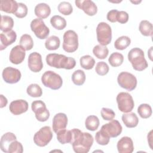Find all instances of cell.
Wrapping results in <instances>:
<instances>
[{
	"instance_id": "cell-42",
	"label": "cell",
	"mask_w": 153,
	"mask_h": 153,
	"mask_svg": "<svg viewBox=\"0 0 153 153\" xmlns=\"http://www.w3.org/2000/svg\"><path fill=\"white\" fill-rule=\"evenodd\" d=\"M23 152V148L22 143L17 140L13 141L9 145L8 148V152L9 153H22Z\"/></svg>"
},
{
	"instance_id": "cell-6",
	"label": "cell",
	"mask_w": 153,
	"mask_h": 153,
	"mask_svg": "<svg viewBox=\"0 0 153 153\" xmlns=\"http://www.w3.org/2000/svg\"><path fill=\"white\" fill-rule=\"evenodd\" d=\"M63 48L67 53L75 52L78 48V36L72 30L66 31L63 36Z\"/></svg>"
},
{
	"instance_id": "cell-33",
	"label": "cell",
	"mask_w": 153,
	"mask_h": 153,
	"mask_svg": "<svg viewBox=\"0 0 153 153\" xmlns=\"http://www.w3.org/2000/svg\"><path fill=\"white\" fill-rule=\"evenodd\" d=\"M79 63L83 69L90 70L94 67L95 65V60L91 56L85 55L80 58Z\"/></svg>"
},
{
	"instance_id": "cell-34",
	"label": "cell",
	"mask_w": 153,
	"mask_h": 153,
	"mask_svg": "<svg viewBox=\"0 0 153 153\" xmlns=\"http://www.w3.org/2000/svg\"><path fill=\"white\" fill-rule=\"evenodd\" d=\"M124 61V56L121 53L114 52L110 55L108 62L113 67H118L122 65Z\"/></svg>"
},
{
	"instance_id": "cell-29",
	"label": "cell",
	"mask_w": 153,
	"mask_h": 153,
	"mask_svg": "<svg viewBox=\"0 0 153 153\" xmlns=\"http://www.w3.org/2000/svg\"><path fill=\"white\" fill-rule=\"evenodd\" d=\"M99 124V120L96 115H89L87 117L85 121V126L86 128L93 131L98 128Z\"/></svg>"
},
{
	"instance_id": "cell-26",
	"label": "cell",
	"mask_w": 153,
	"mask_h": 153,
	"mask_svg": "<svg viewBox=\"0 0 153 153\" xmlns=\"http://www.w3.org/2000/svg\"><path fill=\"white\" fill-rule=\"evenodd\" d=\"M139 30L140 32L145 36H152L153 35V26L151 22L148 20H143L140 22L139 26Z\"/></svg>"
},
{
	"instance_id": "cell-19",
	"label": "cell",
	"mask_w": 153,
	"mask_h": 153,
	"mask_svg": "<svg viewBox=\"0 0 153 153\" xmlns=\"http://www.w3.org/2000/svg\"><path fill=\"white\" fill-rule=\"evenodd\" d=\"M117 147L120 153H131L134 151L133 140L128 136L121 137L117 142Z\"/></svg>"
},
{
	"instance_id": "cell-48",
	"label": "cell",
	"mask_w": 153,
	"mask_h": 153,
	"mask_svg": "<svg viewBox=\"0 0 153 153\" xmlns=\"http://www.w3.org/2000/svg\"><path fill=\"white\" fill-rule=\"evenodd\" d=\"M152 130H151L149 134H148V143H149V146L151 148V149H152Z\"/></svg>"
},
{
	"instance_id": "cell-35",
	"label": "cell",
	"mask_w": 153,
	"mask_h": 153,
	"mask_svg": "<svg viewBox=\"0 0 153 153\" xmlns=\"http://www.w3.org/2000/svg\"><path fill=\"white\" fill-rule=\"evenodd\" d=\"M20 45L25 48V50H30L33 47V41L30 35L23 34L20 39Z\"/></svg>"
},
{
	"instance_id": "cell-25",
	"label": "cell",
	"mask_w": 153,
	"mask_h": 153,
	"mask_svg": "<svg viewBox=\"0 0 153 153\" xmlns=\"http://www.w3.org/2000/svg\"><path fill=\"white\" fill-rule=\"evenodd\" d=\"M57 140L62 144L71 143L72 139V130L63 129L57 133Z\"/></svg>"
},
{
	"instance_id": "cell-16",
	"label": "cell",
	"mask_w": 153,
	"mask_h": 153,
	"mask_svg": "<svg viewBox=\"0 0 153 153\" xmlns=\"http://www.w3.org/2000/svg\"><path fill=\"white\" fill-rule=\"evenodd\" d=\"M24 48L21 45H17L14 47L10 53L9 59L10 61L15 65H19L25 59L26 56V52Z\"/></svg>"
},
{
	"instance_id": "cell-22",
	"label": "cell",
	"mask_w": 153,
	"mask_h": 153,
	"mask_svg": "<svg viewBox=\"0 0 153 153\" xmlns=\"http://www.w3.org/2000/svg\"><path fill=\"white\" fill-rule=\"evenodd\" d=\"M35 14L39 19H44L48 17L51 13L50 6L45 3H40L37 4L34 10Z\"/></svg>"
},
{
	"instance_id": "cell-7",
	"label": "cell",
	"mask_w": 153,
	"mask_h": 153,
	"mask_svg": "<svg viewBox=\"0 0 153 153\" xmlns=\"http://www.w3.org/2000/svg\"><path fill=\"white\" fill-rule=\"evenodd\" d=\"M118 108L121 112L127 113L131 112L134 106V102L130 94L127 92H120L117 96Z\"/></svg>"
},
{
	"instance_id": "cell-10",
	"label": "cell",
	"mask_w": 153,
	"mask_h": 153,
	"mask_svg": "<svg viewBox=\"0 0 153 153\" xmlns=\"http://www.w3.org/2000/svg\"><path fill=\"white\" fill-rule=\"evenodd\" d=\"M30 28L36 36L40 39L47 38L50 33L49 28L45 25L44 22L39 18L34 19L31 22Z\"/></svg>"
},
{
	"instance_id": "cell-28",
	"label": "cell",
	"mask_w": 153,
	"mask_h": 153,
	"mask_svg": "<svg viewBox=\"0 0 153 153\" xmlns=\"http://www.w3.org/2000/svg\"><path fill=\"white\" fill-rule=\"evenodd\" d=\"M51 26L57 30H63L66 26V21L64 17L59 15L53 16L50 19Z\"/></svg>"
},
{
	"instance_id": "cell-44",
	"label": "cell",
	"mask_w": 153,
	"mask_h": 153,
	"mask_svg": "<svg viewBox=\"0 0 153 153\" xmlns=\"http://www.w3.org/2000/svg\"><path fill=\"white\" fill-rule=\"evenodd\" d=\"M27 6L22 2L18 3V7L16 11L14 13V15L20 19L23 18L26 16L27 14Z\"/></svg>"
},
{
	"instance_id": "cell-9",
	"label": "cell",
	"mask_w": 153,
	"mask_h": 153,
	"mask_svg": "<svg viewBox=\"0 0 153 153\" xmlns=\"http://www.w3.org/2000/svg\"><path fill=\"white\" fill-rule=\"evenodd\" d=\"M117 82L119 85L128 90H134L137 85V79L136 76L128 72H121L117 77Z\"/></svg>"
},
{
	"instance_id": "cell-5",
	"label": "cell",
	"mask_w": 153,
	"mask_h": 153,
	"mask_svg": "<svg viewBox=\"0 0 153 153\" xmlns=\"http://www.w3.org/2000/svg\"><path fill=\"white\" fill-rule=\"evenodd\" d=\"M97 39L100 45L106 46L112 40V29L111 26L105 22H100L96 28Z\"/></svg>"
},
{
	"instance_id": "cell-17",
	"label": "cell",
	"mask_w": 153,
	"mask_h": 153,
	"mask_svg": "<svg viewBox=\"0 0 153 153\" xmlns=\"http://www.w3.org/2000/svg\"><path fill=\"white\" fill-rule=\"evenodd\" d=\"M28 103L23 99L12 101L9 106L10 112L14 115H19L28 110Z\"/></svg>"
},
{
	"instance_id": "cell-39",
	"label": "cell",
	"mask_w": 153,
	"mask_h": 153,
	"mask_svg": "<svg viewBox=\"0 0 153 153\" xmlns=\"http://www.w3.org/2000/svg\"><path fill=\"white\" fill-rule=\"evenodd\" d=\"M58 11L63 15L68 16L70 15L73 11V8L72 5L66 1L61 2L57 7Z\"/></svg>"
},
{
	"instance_id": "cell-4",
	"label": "cell",
	"mask_w": 153,
	"mask_h": 153,
	"mask_svg": "<svg viewBox=\"0 0 153 153\" xmlns=\"http://www.w3.org/2000/svg\"><path fill=\"white\" fill-rule=\"evenodd\" d=\"M42 84L52 90H58L63 84L62 77L52 71H45L41 76Z\"/></svg>"
},
{
	"instance_id": "cell-32",
	"label": "cell",
	"mask_w": 153,
	"mask_h": 153,
	"mask_svg": "<svg viewBox=\"0 0 153 153\" xmlns=\"http://www.w3.org/2000/svg\"><path fill=\"white\" fill-rule=\"evenodd\" d=\"M93 54L99 59H105L109 54L108 48L106 46L96 45L93 49Z\"/></svg>"
},
{
	"instance_id": "cell-8",
	"label": "cell",
	"mask_w": 153,
	"mask_h": 153,
	"mask_svg": "<svg viewBox=\"0 0 153 153\" xmlns=\"http://www.w3.org/2000/svg\"><path fill=\"white\" fill-rule=\"evenodd\" d=\"M53 138V133L50 127H41L33 136V142L38 146L43 147L48 145Z\"/></svg>"
},
{
	"instance_id": "cell-47",
	"label": "cell",
	"mask_w": 153,
	"mask_h": 153,
	"mask_svg": "<svg viewBox=\"0 0 153 153\" xmlns=\"http://www.w3.org/2000/svg\"><path fill=\"white\" fill-rule=\"evenodd\" d=\"M0 97H1V105H0V108H2L4 107H5L7 103H8V100L7 99V98L5 97H4L2 94L0 95Z\"/></svg>"
},
{
	"instance_id": "cell-11",
	"label": "cell",
	"mask_w": 153,
	"mask_h": 153,
	"mask_svg": "<svg viewBox=\"0 0 153 153\" xmlns=\"http://www.w3.org/2000/svg\"><path fill=\"white\" fill-rule=\"evenodd\" d=\"M32 111L39 121H46L50 117V112L47 109L45 103L42 100H35L31 104Z\"/></svg>"
},
{
	"instance_id": "cell-41",
	"label": "cell",
	"mask_w": 153,
	"mask_h": 153,
	"mask_svg": "<svg viewBox=\"0 0 153 153\" xmlns=\"http://www.w3.org/2000/svg\"><path fill=\"white\" fill-rule=\"evenodd\" d=\"M109 70V66L105 62H97L95 67L96 72L100 76H103L106 75L108 73Z\"/></svg>"
},
{
	"instance_id": "cell-38",
	"label": "cell",
	"mask_w": 153,
	"mask_h": 153,
	"mask_svg": "<svg viewBox=\"0 0 153 153\" xmlns=\"http://www.w3.org/2000/svg\"><path fill=\"white\" fill-rule=\"evenodd\" d=\"M26 92L29 96L32 97H41L42 94V90L41 87L37 84H30L26 89Z\"/></svg>"
},
{
	"instance_id": "cell-18",
	"label": "cell",
	"mask_w": 153,
	"mask_h": 153,
	"mask_svg": "<svg viewBox=\"0 0 153 153\" xmlns=\"http://www.w3.org/2000/svg\"><path fill=\"white\" fill-rule=\"evenodd\" d=\"M68 124L67 115L62 112L58 113L54 115L53 119V130L57 133L61 130L65 129Z\"/></svg>"
},
{
	"instance_id": "cell-20",
	"label": "cell",
	"mask_w": 153,
	"mask_h": 153,
	"mask_svg": "<svg viewBox=\"0 0 153 153\" xmlns=\"http://www.w3.org/2000/svg\"><path fill=\"white\" fill-rule=\"evenodd\" d=\"M17 38V34L13 30H11L8 32H2L0 34V50L2 51L7 48L10 45L14 43Z\"/></svg>"
},
{
	"instance_id": "cell-36",
	"label": "cell",
	"mask_w": 153,
	"mask_h": 153,
	"mask_svg": "<svg viewBox=\"0 0 153 153\" xmlns=\"http://www.w3.org/2000/svg\"><path fill=\"white\" fill-rule=\"evenodd\" d=\"M72 80L76 85H82L85 81V74L84 72L81 69L74 71L72 75Z\"/></svg>"
},
{
	"instance_id": "cell-31",
	"label": "cell",
	"mask_w": 153,
	"mask_h": 153,
	"mask_svg": "<svg viewBox=\"0 0 153 153\" xmlns=\"http://www.w3.org/2000/svg\"><path fill=\"white\" fill-rule=\"evenodd\" d=\"M130 38L127 36H121L117 38L114 42V47L117 50H123L130 45Z\"/></svg>"
},
{
	"instance_id": "cell-2",
	"label": "cell",
	"mask_w": 153,
	"mask_h": 153,
	"mask_svg": "<svg viewBox=\"0 0 153 153\" xmlns=\"http://www.w3.org/2000/svg\"><path fill=\"white\" fill-rule=\"evenodd\" d=\"M45 60L48 65L58 69L69 70L73 69L76 65V61L74 58L57 53L47 54Z\"/></svg>"
},
{
	"instance_id": "cell-40",
	"label": "cell",
	"mask_w": 153,
	"mask_h": 153,
	"mask_svg": "<svg viewBox=\"0 0 153 153\" xmlns=\"http://www.w3.org/2000/svg\"><path fill=\"white\" fill-rule=\"evenodd\" d=\"M96 142L100 145H106L109 143L110 137L102 130L98 131L95 135Z\"/></svg>"
},
{
	"instance_id": "cell-43",
	"label": "cell",
	"mask_w": 153,
	"mask_h": 153,
	"mask_svg": "<svg viewBox=\"0 0 153 153\" xmlns=\"http://www.w3.org/2000/svg\"><path fill=\"white\" fill-rule=\"evenodd\" d=\"M100 114L102 118L106 121H111L115 117L114 111L112 109L107 108H102Z\"/></svg>"
},
{
	"instance_id": "cell-1",
	"label": "cell",
	"mask_w": 153,
	"mask_h": 153,
	"mask_svg": "<svg viewBox=\"0 0 153 153\" xmlns=\"http://www.w3.org/2000/svg\"><path fill=\"white\" fill-rule=\"evenodd\" d=\"M71 144L76 153H87L93 143V136L87 132H82L78 128H73Z\"/></svg>"
},
{
	"instance_id": "cell-13",
	"label": "cell",
	"mask_w": 153,
	"mask_h": 153,
	"mask_svg": "<svg viewBox=\"0 0 153 153\" xmlns=\"http://www.w3.org/2000/svg\"><path fill=\"white\" fill-rule=\"evenodd\" d=\"M2 76L5 82L15 84L20 80L22 75L19 69L12 67H7L3 69Z\"/></svg>"
},
{
	"instance_id": "cell-37",
	"label": "cell",
	"mask_w": 153,
	"mask_h": 153,
	"mask_svg": "<svg viewBox=\"0 0 153 153\" xmlns=\"http://www.w3.org/2000/svg\"><path fill=\"white\" fill-rule=\"evenodd\" d=\"M137 112L142 118H148L152 115V108L149 105L142 103L138 106Z\"/></svg>"
},
{
	"instance_id": "cell-21",
	"label": "cell",
	"mask_w": 153,
	"mask_h": 153,
	"mask_svg": "<svg viewBox=\"0 0 153 153\" xmlns=\"http://www.w3.org/2000/svg\"><path fill=\"white\" fill-rule=\"evenodd\" d=\"M122 121L124 125L128 128H133L137 126L139 119L134 112H127L122 115Z\"/></svg>"
},
{
	"instance_id": "cell-46",
	"label": "cell",
	"mask_w": 153,
	"mask_h": 153,
	"mask_svg": "<svg viewBox=\"0 0 153 153\" xmlns=\"http://www.w3.org/2000/svg\"><path fill=\"white\" fill-rule=\"evenodd\" d=\"M118 12V11L117 10H115V9L110 10L107 13V16H106L107 20L108 21H109L110 22H112V23L116 22H117L116 17H117V15Z\"/></svg>"
},
{
	"instance_id": "cell-12",
	"label": "cell",
	"mask_w": 153,
	"mask_h": 153,
	"mask_svg": "<svg viewBox=\"0 0 153 153\" xmlns=\"http://www.w3.org/2000/svg\"><path fill=\"white\" fill-rule=\"evenodd\" d=\"M100 130L111 138L118 136L122 132L123 127L118 120H112L110 122L103 125Z\"/></svg>"
},
{
	"instance_id": "cell-14",
	"label": "cell",
	"mask_w": 153,
	"mask_h": 153,
	"mask_svg": "<svg viewBox=\"0 0 153 153\" xmlns=\"http://www.w3.org/2000/svg\"><path fill=\"white\" fill-rule=\"evenodd\" d=\"M76 6L89 16H94L97 12V7L96 4L91 0H76Z\"/></svg>"
},
{
	"instance_id": "cell-27",
	"label": "cell",
	"mask_w": 153,
	"mask_h": 153,
	"mask_svg": "<svg viewBox=\"0 0 153 153\" xmlns=\"http://www.w3.org/2000/svg\"><path fill=\"white\" fill-rule=\"evenodd\" d=\"M14 26V20L13 18L8 16H1L0 29L3 32H8L12 30Z\"/></svg>"
},
{
	"instance_id": "cell-49",
	"label": "cell",
	"mask_w": 153,
	"mask_h": 153,
	"mask_svg": "<svg viewBox=\"0 0 153 153\" xmlns=\"http://www.w3.org/2000/svg\"><path fill=\"white\" fill-rule=\"evenodd\" d=\"M131 2H132V3H134V4H139V3H140V2H141V1H131Z\"/></svg>"
},
{
	"instance_id": "cell-23",
	"label": "cell",
	"mask_w": 153,
	"mask_h": 153,
	"mask_svg": "<svg viewBox=\"0 0 153 153\" xmlns=\"http://www.w3.org/2000/svg\"><path fill=\"white\" fill-rule=\"evenodd\" d=\"M18 7V3L14 0H1L0 10L2 11L14 14Z\"/></svg>"
},
{
	"instance_id": "cell-24",
	"label": "cell",
	"mask_w": 153,
	"mask_h": 153,
	"mask_svg": "<svg viewBox=\"0 0 153 153\" xmlns=\"http://www.w3.org/2000/svg\"><path fill=\"white\" fill-rule=\"evenodd\" d=\"M17 140L16 135L11 132H7L3 134L1 139V149L4 152H8L10 144L14 140Z\"/></svg>"
},
{
	"instance_id": "cell-45",
	"label": "cell",
	"mask_w": 153,
	"mask_h": 153,
	"mask_svg": "<svg viewBox=\"0 0 153 153\" xmlns=\"http://www.w3.org/2000/svg\"><path fill=\"white\" fill-rule=\"evenodd\" d=\"M117 22L121 24H124L127 23L128 20V14L127 12L124 11H118L117 15Z\"/></svg>"
},
{
	"instance_id": "cell-15",
	"label": "cell",
	"mask_w": 153,
	"mask_h": 153,
	"mask_svg": "<svg viewBox=\"0 0 153 153\" xmlns=\"http://www.w3.org/2000/svg\"><path fill=\"white\" fill-rule=\"evenodd\" d=\"M28 67L33 72H38L43 68L41 55L37 52L30 53L28 57Z\"/></svg>"
},
{
	"instance_id": "cell-30",
	"label": "cell",
	"mask_w": 153,
	"mask_h": 153,
	"mask_svg": "<svg viewBox=\"0 0 153 153\" xmlns=\"http://www.w3.org/2000/svg\"><path fill=\"white\" fill-rule=\"evenodd\" d=\"M60 41L58 36L52 35L47 38L45 42V47L48 50H56L60 47Z\"/></svg>"
},
{
	"instance_id": "cell-3",
	"label": "cell",
	"mask_w": 153,
	"mask_h": 153,
	"mask_svg": "<svg viewBox=\"0 0 153 153\" xmlns=\"http://www.w3.org/2000/svg\"><path fill=\"white\" fill-rule=\"evenodd\" d=\"M127 57L134 70L142 71L147 68L148 64L145 58L144 52L142 49L137 47L131 49Z\"/></svg>"
}]
</instances>
